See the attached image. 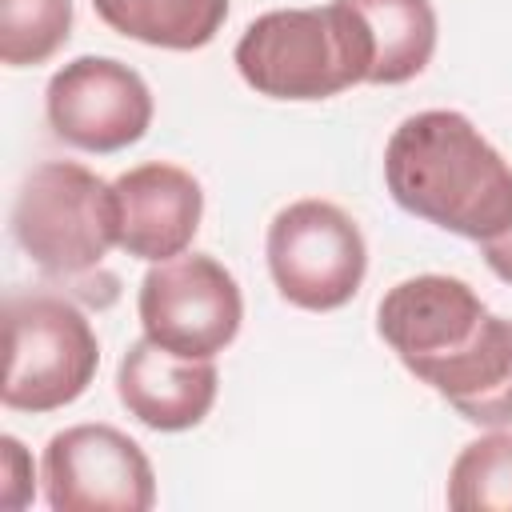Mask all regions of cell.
<instances>
[{
  "label": "cell",
  "mask_w": 512,
  "mask_h": 512,
  "mask_svg": "<svg viewBox=\"0 0 512 512\" xmlns=\"http://www.w3.org/2000/svg\"><path fill=\"white\" fill-rule=\"evenodd\" d=\"M384 184L404 212L476 244L512 224L508 160L448 108L400 120L384 148Z\"/></svg>",
  "instance_id": "6da1fadb"
},
{
  "label": "cell",
  "mask_w": 512,
  "mask_h": 512,
  "mask_svg": "<svg viewBox=\"0 0 512 512\" xmlns=\"http://www.w3.org/2000/svg\"><path fill=\"white\" fill-rule=\"evenodd\" d=\"M232 60L244 84L272 100H328L352 84H368L364 40L336 0L256 16Z\"/></svg>",
  "instance_id": "7a4b0ae2"
},
{
  "label": "cell",
  "mask_w": 512,
  "mask_h": 512,
  "mask_svg": "<svg viewBox=\"0 0 512 512\" xmlns=\"http://www.w3.org/2000/svg\"><path fill=\"white\" fill-rule=\"evenodd\" d=\"M12 236L48 280L92 284L116 244V192L76 160L36 164L12 204Z\"/></svg>",
  "instance_id": "3957f363"
},
{
  "label": "cell",
  "mask_w": 512,
  "mask_h": 512,
  "mask_svg": "<svg viewBox=\"0 0 512 512\" xmlns=\"http://www.w3.org/2000/svg\"><path fill=\"white\" fill-rule=\"evenodd\" d=\"M8 364L0 400L12 412H56L88 392L100 340L88 316L56 292H8Z\"/></svg>",
  "instance_id": "277c9868"
},
{
  "label": "cell",
  "mask_w": 512,
  "mask_h": 512,
  "mask_svg": "<svg viewBox=\"0 0 512 512\" xmlns=\"http://www.w3.org/2000/svg\"><path fill=\"white\" fill-rule=\"evenodd\" d=\"M268 272L276 292L304 312L344 308L368 272L356 220L332 200H296L268 224Z\"/></svg>",
  "instance_id": "5b68a950"
},
{
  "label": "cell",
  "mask_w": 512,
  "mask_h": 512,
  "mask_svg": "<svg viewBox=\"0 0 512 512\" xmlns=\"http://www.w3.org/2000/svg\"><path fill=\"white\" fill-rule=\"evenodd\" d=\"M136 312L144 336L160 348L192 360H212L224 352L244 320V296L236 276L200 252H180L144 272Z\"/></svg>",
  "instance_id": "8992f818"
},
{
  "label": "cell",
  "mask_w": 512,
  "mask_h": 512,
  "mask_svg": "<svg viewBox=\"0 0 512 512\" xmlns=\"http://www.w3.org/2000/svg\"><path fill=\"white\" fill-rule=\"evenodd\" d=\"M492 312L456 276L424 272L392 284L376 308V332L400 356V364L432 388L488 328Z\"/></svg>",
  "instance_id": "52a82bcc"
},
{
  "label": "cell",
  "mask_w": 512,
  "mask_h": 512,
  "mask_svg": "<svg viewBox=\"0 0 512 512\" xmlns=\"http://www.w3.org/2000/svg\"><path fill=\"white\" fill-rule=\"evenodd\" d=\"M40 468L52 512H148L156 504V476L144 448L112 424L56 432Z\"/></svg>",
  "instance_id": "ba28073f"
},
{
  "label": "cell",
  "mask_w": 512,
  "mask_h": 512,
  "mask_svg": "<svg viewBox=\"0 0 512 512\" xmlns=\"http://www.w3.org/2000/svg\"><path fill=\"white\" fill-rule=\"evenodd\" d=\"M52 132L80 152H120L152 124V92L112 56H76L44 92Z\"/></svg>",
  "instance_id": "9c48e42d"
},
{
  "label": "cell",
  "mask_w": 512,
  "mask_h": 512,
  "mask_svg": "<svg viewBox=\"0 0 512 512\" xmlns=\"http://www.w3.org/2000/svg\"><path fill=\"white\" fill-rule=\"evenodd\" d=\"M116 192V244L136 260L180 256L204 216L200 180L176 164H140L112 180Z\"/></svg>",
  "instance_id": "30bf717a"
},
{
  "label": "cell",
  "mask_w": 512,
  "mask_h": 512,
  "mask_svg": "<svg viewBox=\"0 0 512 512\" xmlns=\"http://www.w3.org/2000/svg\"><path fill=\"white\" fill-rule=\"evenodd\" d=\"M220 372L212 360H192L160 348L156 340H136L116 368V396L152 432L196 428L216 404Z\"/></svg>",
  "instance_id": "8fae6325"
},
{
  "label": "cell",
  "mask_w": 512,
  "mask_h": 512,
  "mask_svg": "<svg viewBox=\"0 0 512 512\" xmlns=\"http://www.w3.org/2000/svg\"><path fill=\"white\" fill-rule=\"evenodd\" d=\"M368 52V84H404L420 76L436 52L432 0H336Z\"/></svg>",
  "instance_id": "7c38bea8"
},
{
  "label": "cell",
  "mask_w": 512,
  "mask_h": 512,
  "mask_svg": "<svg viewBox=\"0 0 512 512\" xmlns=\"http://www.w3.org/2000/svg\"><path fill=\"white\" fill-rule=\"evenodd\" d=\"M432 392L444 396L468 424L508 428L512 424V320L492 316L484 336L432 380Z\"/></svg>",
  "instance_id": "4fadbf2b"
},
{
  "label": "cell",
  "mask_w": 512,
  "mask_h": 512,
  "mask_svg": "<svg viewBox=\"0 0 512 512\" xmlns=\"http://www.w3.org/2000/svg\"><path fill=\"white\" fill-rule=\"evenodd\" d=\"M92 8L112 32L168 52L212 44L228 16V0H92Z\"/></svg>",
  "instance_id": "5bb4252c"
},
{
  "label": "cell",
  "mask_w": 512,
  "mask_h": 512,
  "mask_svg": "<svg viewBox=\"0 0 512 512\" xmlns=\"http://www.w3.org/2000/svg\"><path fill=\"white\" fill-rule=\"evenodd\" d=\"M456 512H512V432H488L460 448L448 472Z\"/></svg>",
  "instance_id": "9a60e30c"
},
{
  "label": "cell",
  "mask_w": 512,
  "mask_h": 512,
  "mask_svg": "<svg viewBox=\"0 0 512 512\" xmlns=\"http://www.w3.org/2000/svg\"><path fill=\"white\" fill-rule=\"evenodd\" d=\"M72 32V0H0V60L36 68L52 60Z\"/></svg>",
  "instance_id": "2e32d148"
},
{
  "label": "cell",
  "mask_w": 512,
  "mask_h": 512,
  "mask_svg": "<svg viewBox=\"0 0 512 512\" xmlns=\"http://www.w3.org/2000/svg\"><path fill=\"white\" fill-rule=\"evenodd\" d=\"M36 492V468L28 448L16 436H0V504L24 508Z\"/></svg>",
  "instance_id": "e0dca14e"
},
{
  "label": "cell",
  "mask_w": 512,
  "mask_h": 512,
  "mask_svg": "<svg viewBox=\"0 0 512 512\" xmlns=\"http://www.w3.org/2000/svg\"><path fill=\"white\" fill-rule=\"evenodd\" d=\"M480 252H484V260H488V268H492L504 284H512V224H508L504 232L480 240Z\"/></svg>",
  "instance_id": "ac0fdd59"
}]
</instances>
